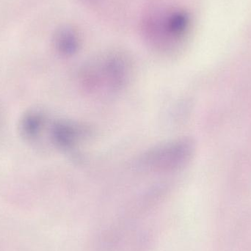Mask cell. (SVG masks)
I'll use <instances>...</instances> for the list:
<instances>
[{"label": "cell", "mask_w": 251, "mask_h": 251, "mask_svg": "<svg viewBox=\"0 0 251 251\" xmlns=\"http://www.w3.org/2000/svg\"><path fill=\"white\" fill-rule=\"evenodd\" d=\"M190 26V18L182 10H170L157 13L146 23L149 38L162 47L176 45L183 39Z\"/></svg>", "instance_id": "cell-3"}, {"label": "cell", "mask_w": 251, "mask_h": 251, "mask_svg": "<svg viewBox=\"0 0 251 251\" xmlns=\"http://www.w3.org/2000/svg\"><path fill=\"white\" fill-rule=\"evenodd\" d=\"M129 76V65L122 54L103 56L91 63L84 72L85 84L94 91H119L125 86Z\"/></svg>", "instance_id": "cell-1"}, {"label": "cell", "mask_w": 251, "mask_h": 251, "mask_svg": "<svg viewBox=\"0 0 251 251\" xmlns=\"http://www.w3.org/2000/svg\"><path fill=\"white\" fill-rule=\"evenodd\" d=\"M194 151V143L190 139L172 140L148 151L139 164L149 171L172 172L185 167L191 160Z\"/></svg>", "instance_id": "cell-2"}, {"label": "cell", "mask_w": 251, "mask_h": 251, "mask_svg": "<svg viewBox=\"0 0 251 251\" xmlns=\"http://www.w3.org/2000/svg\"><path fill=\"white\" fill-rule=\"evenodd\" d=\"M57 47L66 54H73L79 49V41L77 34L71 28H64L59 31L56 38Z\"/></svg>", "instance_id": "cell-4"}]
</instances>
